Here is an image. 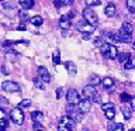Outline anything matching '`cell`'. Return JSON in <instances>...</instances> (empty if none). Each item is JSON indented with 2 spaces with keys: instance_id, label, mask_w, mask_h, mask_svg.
<instances>
[{
  "instance_id": "21",
  "label": "cell",
  "mask_w": 135,
  "mask_h": 131,
  "mask_svg": "<svg viewBox=\"0 0 135 131\" xmlns=\"http://www.w3.org/2000/svg\"><path fill=\"white\" fill-rule=\"evenodd\" d=\"M30 23H31L32 25H37V27H40V25H42V23H44V18H42L41 16H34L30 18Z\"/></svg>"
},
{
  "instance_id": "33",
  "label": "cell",
  "mask_w": 135,
  "mask_h": 131,
  "mask_svg": "<svg viewBox=\"0 0 135 131\" xmlns=\"http://www.w3.org/2000/svg\"><path fill=\"white\" fill-rule=\"evenodd\" d=\"M101 2L100 0H86V4H87V7H93V6H99Z\"/></svg>"
},
{
  "instance_id": "24",
  "label": "cell",
  "mask_w": 135,
  "mask_h": 131,
  "mask_svg": "<svg viewBox=\"0 0 135 131\" xmlns=\"http://www.w3.org/2000/svg\"><path fill=\"white\" fill-rule=\"evenodd\" d=\"M52 62L55 65H59L61 63V52H59V49H55L54 54H52Z\"/></svg>"
},
{
  "instance_id": "14",
  "label": "cell",
  "mask_w": 135,
  "mask_h": 131,
  "mask_svg": "<svg viewBox=\"0 0 135 131\" xmlns=\"http://www.w3.org/2000/svg\"><path fill=\"white\" fill-rule=\"evenodd\" d=\"M117 54H118L117 46H115V45H113V44H110V45H108V51H107V55H105V58H108V59H115V58H117Z\"/></svg>"
},
{
  "instance_id": "44",
  "label": "cell",
  "mask_w": 135,
  "mask_h": 131,
  "mask_svg": "<svg viewBox=\"0 0 135 131\" xmlns=\"http://www.w3.org/2000/svg\"><path fill=\"white\" fill-rule=\"evenodd\" d=\"M0 120H6V114H4L2 109H0Z\"/></svg>"
},
{
  "instance_id": "12",
  "label": "cell",
  "mask_w": 135,
  "mask_h": 131,
  "mask_svg": "<svg viewBox=\"0 0 135 131\" xmlns=\"http://www.w3.org/2000/svg\"><path fill=\"white\" fill-rule=\"evenodd\" d=\"M65 68H66L68 73H69L70 76H75L76 72H78V68H76V65H75L72 61H66V62H65Z\"/></svg>"
},
{
  "instance_id": "18",
  "label": "cell",
  "mask_w": 135,
  "mask_h": 131,
  "mask_svg": "<svg viewBox=\"0 0 135 131\" xmlns=\"http://www.w3.org/2000/svg\"><path fill=\"white\" fill-rule=\"evenodd\" d=\"M129 58H131V54H129V52H118V54H117V59H118L121 63H125Z\"/></svg>"
},
{
  "instance_id": "32",
  "label": "cell",
  "mask_w": 135,
  "mask_h": 131,
  "mask_svg": "<svg viewBox=\"0 0 135 131\" xmlns=\"http://www.w3.org/2000/svg\"><path fill=\"white\" fill-rule=\"evenodd\" d=\"M18 17L21 18V21H25L28 18V14H27V10H20L18 11Z\"/></svg>"
},
{
  "instance_id": "1",
  "label": "cell",
  "mask_w": 135,
  "mask_h": 131,
  "mask_svg": "<svg viewBox=\"0 0 135 131\" xmlns=\"http://www.w3.org/2000/svg\"><path fill=\"white\" fill-rule=\"evenodd\" d=\"M83 18L86 23H89L90 25H93V27H96V25L99 24V17H97V14L90 7H86L83 10Z\"/></svg>"
},
{
  "instance_id": "22",
  "label": "cell",
  "mask_w": 135,
  "mask_h": 131,
  "mask_svg": "<svg viewBox=\"0 0 135 131\" xmlns=\"http://www.w3.org/2000/svg\"><path fill=\"white\" fill-rule=\"evenodd\" d=\"M6 59L7 61H11V62H17V59H18V55H17V52H14V51H7L6 54Z\"/></svg>"
},
{
  "instance_id": "7",
  "label": "cell",
  "mask_w": 135,
  "mask_h": 131,
  "mask_svg": "<svg viewBox=\"0 0 135 131\" xmlns=\"http://www.w3.org/2000/svg\"><path fill=\"white\" fill-rule=\"evenodd\" d=\"M96 27H93V25H90L89 23H86V21H80V23H78V31H80L82 34H91L94 32Z\"/></svg>"
},
{
  "instance_id": "26",
  "label": "cell",
  "mask_w": 135,
  "mask_h": 131,
  "mask_svg": "<svg viewBox=\"0 0 135 131\" xmlns=\"http://www.w3.org/2000/svg\"><path fill=\"white\" fill-rule=\"evenodd\" d=\"M127 8L131 14L135 13V0H127Z\"/></svg>"
},
{
  "instance_id": "38",
  "label": "cell",
  "mask_w": 135,
  "mask_h": 131,
  "mask_svg": "<svg viewBox=\"0 0 135 131\" xmlns=\"http://www.w3.org/2000/svg\"><path fill=\"white\" fill-rule=\"evenodd\" d=\"M91 99H93V100H94V101H96V103H99V104L101 103V97H100V95H97V93H96V95H94V96H93V97H91Z\"/></svg>"
},
{
  "instance_id": "41",
  "label": "cell",
  "mask_w": 135,
  "mask_h": 131,
  "mask_svg": "<svg viewBox=\"0 0 135 131\" xmlns=\"http://www.w3.org/2000/svg\"><path fill=\"white\" fill-rule=\"evenodd\" d=\"M6 120H0V131H4V128H6Z\"/></svg>"
},
{
  "instance_id": "5",
  "label": "cell",
  "mask_w": 135,
  "mask_h": 131,
  "mask_svg": "<svg viewBox=\"0 0 135 131\" xmlns=\"http://www.w3.org/2000/svg\"><path fill=\"white\" fill-rule=\"evenodd\" d=\"M66 97H68V104H70V106H78L79 101L82 100V99H80L79 92L76 90V89H70V90L68 92Z\"/></svg>"
},
{
  "instance_id": "3",
  "label": "cell",
  "mask_w": 135,
  "mask_h": 131,
  "mask_svg": "<svg viewBox=\"0 0 135 131\" xmlns=\"http://www.w3.org/2000/svg\"><path fill=\"white\" fill-rule=\"evenodd\" d=\"M10 118H11V121L14 123V124L17 125H21L24 123V113H23V110L21 109H13L11 111H10Z\"/></svg>"
},
{
  "instance_id": "16",
  "label": "cell",
  "mask_w": 135,
  "mask_h": 131,
  "mask_svg": "<svg viewBox=\"0 0 135 131\" xmlns=\"http://www.w3.org/2000/svg\"><path fill=\"white\" fill-rule=\"evenodd\" d=\"M108 131H125V128H124V124H121V123H110Z\"/></svg>"
},
{
  "instance_id": "6",
  "label": "cell",
  "mask_w": 135,
  "mask_h": 131,
  "mask_svg": "<svg viewBox=\"0 0 135 131\" xmlns=\"http://www.w3.org/2000/svg\"><path fill=\"white\" fill-rule=\"evenodd\" d=\"M44 118H45V116H44V113H42V111H38V110H37V111L31 113V120L34 123V128H35V130L41 128L42 123H44Z\"/></svg>"
},
{
  "instance_id": "48",
  "label": "cell",
  "mask_w": 135,
  "mask_h": 131,
  "mask_svg": "<svg viewBox=\"0 0 135 131\" xmlns=\"http://www.w3.org/2000/svg\"><path fill=\"white\" fill-rule=\"evenodd\" d=\"M129 131H135V130H129Z\"/></svg>"
},
{
  "instance_id": "13",
  "label": "cell",
  "mask_w": 135,
  "mask_h": 131,
  "mask_svg": "<svg viewBox=\"0 0 135 131\" xmlns=\"http://www.w3.org/2000/svg\"><path fill=\"white\" fill-rule=\"evenodd\" d=\"M104 13H105V16H107V17H114V16H115V13H117L115 4H114V3H108L107 6H105V8H104Z\"/></svg>"
},
{
  "instance_id": "49",
  "label": "cell",
  "mask_w": 135,
  "mask_h": 131,
  "mask_svg": "<svg viewBox=\"0 0 135 131\" xmlns=\"http://www.w3.org/2000/svg\"><path fill=\"white\" fill-rule=\"evenodd\" d=\"M83 131H87V130H83Z\"/></svg>"
},
{
  "instance_id": "35",
  "label": "cell",
  "mask_w": 135,
  "mask_h": 131,
  "mask_svg": "<svg viewBox=\"0 0 135 131\" xmlns=\"http://www.w3.org/2000/svg\"><path fill=\"white\" fill-rule=\"evenodd\" d=\"M103 44H104V41H103V38H101V37L94 38V45H96V46H101Z\"/></svg>"
},
{
  "instance_id": "11",
  "label": "cell",
  "mask_w": 135,
  "mask_h": 131,
  "mask_svg": "<svg viewBox=\"0 0 135 131\" xmlns=\"http://www.w3.org/2000/svg\"><path fill=\"white\" fill-rule=\"evenodd\" d=\"M59 27H61L63 31H68L70 28V20L66 16H62L61 20H59Z\"/></svg>"
},
{
  "instance_id": "17",
  "label": "cell",
  "mask_w": 135,
  "mask_h": 131,
  "mask_svg": "<svg viewBox=\"0 0 135 131\" xmlns=\"http://www.w3.org/2000/svg\"><path fill=\"white\" fill-rule=\"evenodd\" d=\"M132 24L131 23H128V21H125V23H122V25H121V30L120 31H122V32H125V34H132Z\"/></svg>"
},
{
  "instance_id": "45",
  "label": "cell",
  "mask_w": 135,
  "mask_h": 131,
  "mask_svg": "<svg viewBox=\"0 0 135 131\" xmlns=\"http://www.w3.org/2000/svg\"><path fill=\"white\" fill-rule=\"evenodd\" d=\"M17 30H20V31H25V25L21 24V25H18V28H17Z\"/></svg>"
},
{
  "instance_id": "20",
  "label": "cell",
  "mask_w": 135,
  "mask_h": 131,
  "mask_svg": "<svg viewBox=\"0 0 135 131\" xmlns=\"http://www.w3.org/2000/svg\"><path fill=\"white\" fill-rule=\"evenodd\" d=\"M18 3L23 7V10H28L34 6V0H18Z\"/></svg>"
},
{
  "instance_id": "19",
  "label": "cell",
  "mask_w": 135,
  "mask_h": 131,
  "mask_svg": "<svg viewBox=\"0 0 135 131\" xmlns=\"http://www.w3.org/2000/svg\"><path fill=\"white\" fill-rule=\"evenodd\" d=\"M118 35H120L121 42H125V44H131V42H132V37H131L129 34H125V32L120 31V32H118Z\"/></svg>"
},
{
  "instance_id": "39",
  "label": "cell",
  "mask_w": 135,
  "mask_h": 131,
  "mask_svg": "<svg viewBox=\"0 0 135 131\" xmlns=\"http://www.w3.org/2000/svg\"><path fill=\"white\" fill-rule=\"evenodd\" d=\"M54 6H55V8H56V10H59V8L62 7V3L59 2V0H54Z\"/></svg>"
},
{
  "instance_id": "37",
  "label": "cell",
  "mask_w": 135,
  "mask_h": 131,
  "mask_svg": "<svg viewBox=\"0 0 135 131\" xmlns=\"http://www.w3.org/2000/svg\"><path fill=\"white\" fill-rule=\"evenodd\" d=\"M62 96H63V89L62 87H58L56 89V99H61Z\"/></svg>"
},
{
  "instance_id": "2",
  "label": "cell",
  "mask_w": 135,
  "mask_h": 131,
  "mask_svg": "<svg viewBox=\"0 0 135 131\" xmlns=\"http://www.w3.org/2000/svg\"><path fill=\"white\" fill-rule=\"evenodd\" d=\"M75 128V121L70 117H62L58 123V131H73Z\"/></svg>"
},
{
  "instance_id": "50",
  "label": "cell",
  "mask_w": 135,
  "mask_h": 131,
  "mask_svg": "<svg viewBox=\"0 0 135 131\" xmlns=\"http://www.w3.org/2000/svg\"><path fill=\"white\" fill-rule=\"evenodd\" d=\"M0 2H2V0H0Z\"/></svg>"
},
{
  "instance_id": "8",
  "label": "cell",
  "mask_w": 135,
  "mask_h": 131,
  "mask_svg": "<svg viewBox=\"0 0 135 131\" xmlns=\"http://www.w3.org/2000/svg\"><path fill=\"white\" fill-rule=\"evenodd\" d=\"M79 111L82 113V114H86L89 113L91 110V100H89V99H82L79 101Z\"/></svg>"
},
{
  "instance_id": "4",
  "label": "cell",
  "mask_w": 135,
  "mask_h": 131,
  "mask_svg": "<svg viewBox=\"0 0 135 131\" xmlns=\"http://www.w3.org/2000/svg\"><path fill=\"white\" fill-rule=\"evenodd\" d=\"M2 89L4 92L7 93H17L20 92V85L16 83V82H11V80H4V82L2 83Z\"/></svg>"
},
{
  "instance_id": "43",
  "label": "cell",
  "mask_w": 135,
  "mask_h": 131,
  "mask_svg": "<svg viewBox=\"0 0 135 131\" xmlns=\"http://www.w3.org/2000/svg\"><path fill=\"white\" fill-rule=\"evenodd\" d=\"M0 104H4V106L8 104V101L6 100V97H2V96H0Z\"/></svg>"
},
{
  "instance_id": "31",
  "label": "cell",
  "mask_w": 135,
  "mask_h": 131,
  "mask_svg": "<svg viewBox=\"0 0 135 131\" xmlns=\"http://www.w3.org/2000/svg\"><path fill=\"white\" fill-rule=\"evenodd\" d=\"M131 100H132V96L128 95V93H122L121 95V101L122 103H128V101H131Z\"/></svg>"
},
{
  "instance_id": "30",
  "label": "cell",
  "mask_w": 135,
  "mask_h": 131,
  "mask_svg": "<svg viewBox=\"0 0 135 131\" xmlns=\"http://www.w3.org/2000/svg\"><path fill=\"white\" fill-rule=\"evenodd\" d=\"M135 66V62H134V59H132V57H131L128 61H127L125 63H124V68L125 69H132V68Z\"/></svg>"
},
{
  "instance_id": "34",
  "label": "cell",
  "mask_w": 135,
  "mask_h": 131,
  "mask_svg": "<svg viewBox=\"0 0 135 131\" xmlns=\"http://www.w3.org/2000/svg\"><path fill=\"white\" fill-rule=\"evenodd\" d=\"M107 109H114V103L108 101V103H103V104H101V110H107Z\"/></svg>"
},
{
  "instance_id": "42",
  "label": "cell",
  "mask_w": 135,
  "mask_h": 131,
  "mask_svg": "<svg viewBox=\"0 0 135 131\" xmlns=\"http://www.w3.org/2000/svg\"><path fill=\"white\" fill-rule=\"evenodd\" d=\"M2 72H3L4 75H8V73H10V71H8V68H7L6 65H3V66H2Z\"/></svg>"
},
{
  "instance_id": "46",
  "label": "cell",
  "mask_w": 135,
  "mask_h": 131,
  "mask_svg": "<svg viewBox=\"0 0 135 131\" xmlns=\"http://www.w3.org/2000/svg\"><path fill=\"white\" fill-rule=\"evenodd\" d=\"M90 38V34H83V40H89Z\"/></svg>"
},
{
  "instance_id": "27",
  "label": "cell",
  "mask_w": 135,
  "mask_h": 131,
  "mask_svg": "<svg viewBox=\"0 0 135 131\" xmlns=\"http://www.w3.org/2000/svg\"><path fill=\"white\" fill-rule=\"evenodd\" d=\"M30 106H31V100H30V99H24V100H21L18 103V107H17V109H27V107H30Z\"/></svg>"
},
{
  "instance_id": "23",
  "label": "cell",
  "mask_w": 135,
  "mask_h": 131,
  "mask_svg": "<svg viewBox=\"0 0 135 131\" xmlns=\"http://www.w3.org/2000/svg\"><path fill=\"white\" fill-rule=\"evenodd\" d=\"M101 83H103V86L104 87H108V89H114V80L110 78V76H105V78L101 80Z\"/></svg>"
},
{
  "instance_id": "47",
  "label": "cell",
  "mask_w": 135,
  "mask_h": 131,
  "mask_svg": "<svg viewBox=\"0 0 135 131\" xmlns=\"http://www.w3.org/2000/svg\"><path fill=\"white\" fill-rule=\"evenodd\" d=\"M37 131H44V130H42V128H38V130H37Z\"/></svg>"
},
{
  "instance_id": "40",
  "label": "cell",
  "mask_w": 135,
  "mask_h": 131,
  "mask_svg": "<svg viewBox=\"0 0 135 131\" xmlns=\"http://www.w3.org/2000/svg\"><path fill=\"white\" fill-rule=\"evenodd\" d=\"M11 45H14V41H4V42H3V46H4V48L11 46Z\"/></svg>"
},
{
  "instance_id": "29",
  "label": "cell",
  "mask_w": 135,
  "mask_h": 131,
  "mask_svg": "<svg viewBox=\"0 0 135 131\" xmlns=\"http://www.w3.org/2000/svg\"><path fill=\"white\" fill-rule=\"evenodd\" d=\"M101 82V80H100V78H99V76H96V75H93V76H90V86H97V85H99Z\"/></svg>"
},
{
  "instance_id": "10",
  "label": "cell",
  "mask_w": 135,
  "mask_h": 131,
  "mask_svg": "<svg viewBox=\"0 0 135 131\" xmlns=\"http://www.w3.org/2000/svg\"><path fill=\"white\" fill-rule=\"evenodd\" d=\"M83 95L86 96L87 99H91V97L96 95V87L90 86V85H86V86L83 87Z\"/></svg>"
},
{
  "instance_id": "25",
  "label": "cell",
  "mask_w": 135,
  "mask_h": 131,
  "mask_svg": "<svg viewBox=\"0 0 135 131\" xmlns=\"http://www.w3.org/2000/svg\"><path fill=\"white\" fill-rule=\"evenodd\" d=\"M34 86H35L37 89H40V90H44V89H45V83L42 82V80L40 79V76H38V78H34Z\"/></svg>"
},
{
  "instance_id": "9",
  "label": "cell",
  "mask_w": 135,
  "mask_h": 131,
  "mask_svg": "<svg viewBox=\"0 0 135 131\" xmlns=\"http://www.w3.org/2000/svg\"><path fill=\"white\" fill-rule=\"evenodd\" d=\"M38 75H40V79L44 83H49L51 82V75H49V72H48L46 68H44V66L38 68Z\"/></svg>"
},
{
  "instance_id": "28",
  "label": "cell",
  "mask_w": 135,
  "mask_h": 131,
  "mask_svg": "<svg viewBox=\"0 0 135 131\" xmlns=\"http://www.w3.org/2000/svg\"><path fill=\"white\" fill-rule=\"evenodd\" d=\"M104 113H105V117H107L108 120H113V118L115 117V110L114 109H107V110H104Z\"/></svg>"
},
{
  "instance_id": "36",
  "label": "cell",
  "mask_w": 135,
  "mask_h": 131,
  "mask_svg": "<svg viewBox=\"0 0 135 131\" xmlns=\"http://www.w3.org/2000/svg\"><path fill=\"white\" fill-rule=\"evenodd\" d=\"M59 2L62 3V6H72L75 0H59Z\"/></svg>"
},
{
  "instance_id": "15",
  "label": "cell",
  "mask_w": 135,
  "mask_h": 131,
  "mask_svg": "<svg viewBox=\"0 0 135 131\" xmlns=\"http://www.w3.org/2000/svg\"><path fill=\"white\" fill-rule=\"evenodd\" d=\"M121 113H122V116H124L125 120H129L131 117H132V109L129 107V106H127L124 104L122 106V109H121Z\"/></svg>"
}]
</instances>
